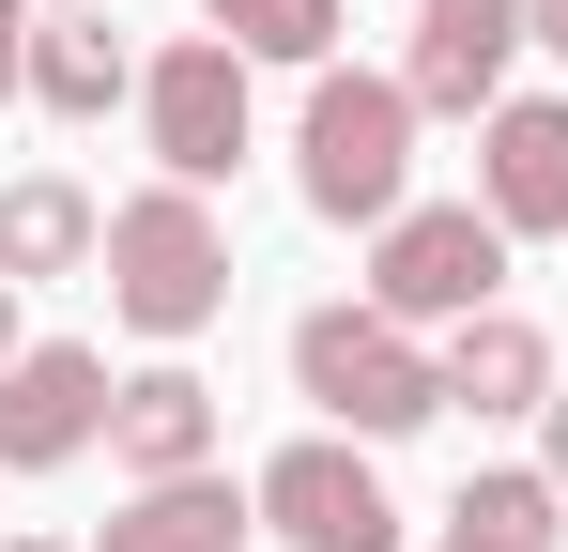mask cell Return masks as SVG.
Returning <instances> with one entry per match:
<instances>
[{
	"label": "cell",
	"instance_id": "6da1fadb",
	"mask_svg": "<svg viewBox=\"0 0 568 552\" xmlns=\"http://www.w3.org/2000/svg\"><path fill=\"white\" fill-rule=\"evenodd\" d=\"M231 307V231H215V184H139L108 200V323H139L154 354H185L200 323Z\"/></svg>",
	"mask_w": 568,
	"mask_h": 552
},
{
	"label": "cell",
	"instance_id": "7a4b0ae2",
	"mask_svg": "<svg viewBox=\"0 0 568 552\" xmlns=\"http://www.w3.org/2000/svg\"><path fill=\"white\" fill-rule=\"evenodd\" d=\"M292 399L323 430H354V446H399V430L446 415V354L415 323H384V307H307L292 323Z\"/></svg>",
	"mask_w": 568,
	"mask_h": 552
},
{
	"label": "cell",
	"instance_id": "3957f363",
	"mask_svg": "<svg viewBox=\"0 0 568 552\" xmlns=\"http://www.w3.org/2000/svg\"><path fill=\"white\" fill-rule=\"evenodd\" d=\"M415 92L399 78H307V123H292V184H307V215L323 231H384L399 200H415Z\"/></svg>",
	"mask_w": 568,
	"mask_h": 552
},
{
	"label": "cell",
	"instance_id": "277c9868",
	"mask_svg": "<svg viewBox=\"0 0 568 552\" xmlns=\"http://www.w3.org/2000/svg\"><path fill=\"white\" fill-rule=\"evenodd\" d=\"M491 292H507V231H491V200H399V215L369 231V307H384V323L430 338V323H476Z\"/></svg>",
	"mask_w": 568,
	"mask_h": 552
},
{
	"label": "cell",
	"instance_id": "5b68a950",
	"mask_svg": "<svg viewBox=\"0 0 568 552\" xmlns=\"http://www.w3.org/2000/svg\"><path fill=\"white\" fill-rule=\"evenodd\" d=\"M139 139H154L170 184H231V154H246V47H231V31L154 47V62H139Z\"/></svg>",
	"mask_w": 568,
	"mask_h": 552
},
{
	"label": "cell",
	"instance_id": "8992f818",
	"mask_svg": "<svg viewBox=\"0 0 568 552\" xmlns=\"http://www.w3.org/2000/svg\"><path fill=\"white\" fill-rule=\"evenodd\" d=\"M262 522L292 552H399V507H384V476L354 430H307V446L262 460Z\"/></svg>",
	"mask_w": 568,
	"mask_h": 552
},
{
	"label": "cell",
	"instance_id": "52a82bcc",
	"mask_svg": "<svg viewBox=\"0 0 568 552\" xmlns=\"http://www.w3.org/2000/svg\"><path fill=\"white\" fill-rule=\"evenodd\" d=\"M108 354L93 338H31V354L0 368V476H62L78 446H108Z\"/></svg>",
	"mask_w": 568,
	"mask_h": 552
},
{
	"label": "cell",
	"instance_id": "ba28073f",
	"mask_svg": "<svg viewBox=\"0 0 568 552\" xmlns=\"http://www.w3.org/2000/svg\"><path fill=\"white\" fill-rule=\"evenodd\" d=\"M523 0H415V47H399V92L446 108V123H491L507 108V62H523Z\"/></svg>",
	"mask_w": 568,
	"mask_h": 552
},
{
	"label": "cell",
	"instance_id": "9c48e42d",
	"mask_svg": "<svg viewBox=\"0 0 568 552\" xmlns=\"http://www.w3.org/2000/svg\"><path fill=\"white\" fill-rule=\"evenodd\" d=\"M476 200H491L507 246L568 231V92H507V108L476 123Z\"/></svg>",
	"mask_w": 568,
	"mask_h": 552
},
{
	"label": "cell",
	"instance_id": "30bf717a",
	"mask_svg": "<svg viewBox=\"0 0 568 552\" xmlns=\"http://www.w3.org/2000/svg\"><path fill=\"white\" fill-rule=\"evenodd\" d=\"M108 460L154 491V476H215V384H200L185 354H154L123 399H108Z\"/></svg>",
	"mask_w": 568,
	"mask_h": 552
},
{
	"label": "cell",
	"instance_id": "8fae6325",
	"mask_svg": "<svg viewBox=\"0 0 568 552\" xmlns=\"http://www.w3.org/2000/svg\"><path fill=\"white\" fill-rule=\"evenodd\" d=\"M538 399H554V338H538L523 307L446 323V415H538Z\"/></svg>",
	"mask_w": 568,
	"mask_h": 552
},
{
	"label": "cell",
	"instance_id": "7c38bea8",
	"mask_svg": "<svg viewBox=\"0 0 568 552\" xmlns=\"http://www.w3.org/2000/svg\"><path fill=\"white\" fill-rule=\"evenodd\" d=\"M108 262V215H93V184H62V170H16L0 184V276L31 292V276H78Z\"/></svg>",
	"mask_w": 568,
	"mask_h": 552
},
{
	"label": "cell",
	"instance_id": "4fadbf2b",
	"mask_svg": "<svg viewBox=\"0 0 568 552\" xmlns=\"http://www.w3.org/2000/svg\"><path fill=\"white\" fill-rule=\"evenodd\" d=\"M31 108H47V123H108V108H139L123 31H108V16H31Z\"/></svg>",
	"mask_w": 568,
	"mask_h": 552
},
{
	"label": "cell",
	"instance_id": "5bb4252c",
	"mask_svg": "<svg viewBox=\"0 0 568 552\" xmlns=\"http://www.w3.org/2000/svg\"><path fill=\"white\" fill-rule=\"evenodd\" d=\"M262 538V491H231V476H154L93 552H246Z\"/></svg>",
	"mask_w": 568,
	"mask_h": 552
},
{
	"label": "cell",
	"instance_id": "9a60e30c",
	"mask_svg": "<svg viewBox=\"0 0 568 552\" xmlns=\"http://www.w3.org/2000/svg\"><path fill=\"white\" fill-rule=\"evenodd\" d=\"M200 16H215L246 62H307V78L338 62V0H200Z\"/></svg>",
	"mask_w": 568,
	"mask_h": 552
},
{
	"label": "cell",
	"instance_id": "2e32d148",
	"mask_svg": "<svg viewBox=\"0 0 568 552\" xmlns=\"http://www.w3.org/2000/svg\"><path fill=\"white\" fill-rule=\"evenodd\" d=\"M0 92H31V0H0Z\"/></svg>",
	"mask_w": 568,
	"mask_h": 552
},
{
	"label": "cell",
	"instance_id": "e0dca14e",
	"mask_svg": "<svg viewBox=\"0 0 568 552\" xmlns=\"http://www.w3.org/2000/svg\"><path fill=\"white\" fill-rule=\"evenodd\" d=\"M538 476H554V491H568V384H554V399H538Z\"/></svg>",
	"mask_w": 568,
	"mask_h": 552
},
{
	"label": "cell",
	"instance_id": "ac0fdd59",
	"mask_svg": "<svg viewBox=\"0 0 568 552\" xmlns=\"http://www.w3.org/2000/svg\"><path fill=\"white\" fill-rule=\"evenodd\" d=\"M430 552H523V538H491V522H462V507H446V538Z\"/></svg>",
	"mask_w": 568,
	"mask_h": 552
},
{
	"label": "cell",
	"instance_id": "d6986e66",
	"mask_svg": "<svg viewBox=\"0 0 568 552\" xmlns=\"http://www.w3.org/2000/svg\"><path fill=\"white\" fill-rule=\"evenodd\" d=\"M523 31H538V47H554V62H568V0H523Z\"/></svg>",
	"mask_w": 568,
	"mask_h": 552
},
{
	"label": "cell",
	"instance_id": "ffe728a7",
	"mask_svg": "<svg viewBox=\"0 0 568 552\" xmlns=\"http://www.w3.org/2000/svg\"><path fill=\"white\" fill-rule=\"evenodd\" d=\"M16 354H31V323H16V276H0V368H16Z\"/></svg>",
	"mask_w": 568,
	"mask_h": 552
},
{
	"label": "cell",
	"instance_id": "44dd1931",
	"mask_svg": "<svg viewBox=\"0 0 568 552\" xmlns=\"http://www.w3.org/2000/svg\"><path fill=\"white\" fill-rule=\"evenodd\" d=\"M0 552H78V538H0Z\"/></svg>",
	"mask_w": 568,
	"mask_h": 552
},
{
	"label": "cell",
	"instance_id": "7402d4cb",
	"mask_svg": "<svg viewBox=\"0 0 568 552\" xmlns=\"http://www.w3.org/2000/svg\"><path fill=\"white\" fill-rule=\"evenodd\" d=\"M62 16H108V0H62Z\"/></svg>",
	"mask_w": 568,
	"mask_h": 552
}]
</instances>
